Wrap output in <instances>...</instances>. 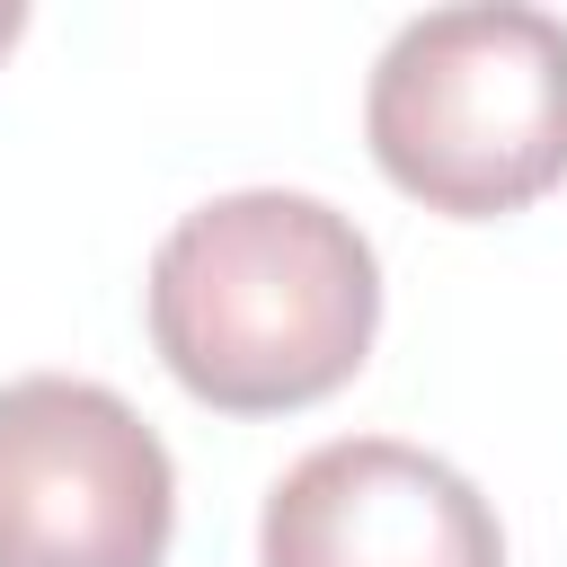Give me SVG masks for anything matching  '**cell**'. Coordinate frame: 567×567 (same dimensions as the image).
<instances>
[{
    "label": "cell",
    "mask_w": 567,
    "mask_h": 567,
    "mask_svg": "<svg viewBox=\"0 0 567 567\" xmlns=\"http://www.w3.org/2000/svg\"><path fill=\"white\" fill-rule=\"evenodd\" d=\"M257 567H505V532L443 452L337 434L266 487Z\"/></svg>",
    "instance_id": "obj_4"
},
{
    "label": "cell",
    "mask_w": 567,
    "mask_h": 567,
    "mask_svg": "<svg viewBox=\"0 0 567 567\" xmlns=\"http://www.w3.org/2000/svg\"><path fill=\"white\" fill-rule=\"evenodd\" d=\"M151 346L221 416H292L346 390L381 328V257L328 195L239 186L151 248Z\"/></svg>",
    "instance_id": "obj_1"
},
{
    "label": "cell",
    "mask_w": 567,
    "mask_h": 567,
    "mask_svg": "<svg viewBox=\"0 0 567 567\" xmlns=\"http://www.w3.org/2000/svg\"><path fill=\"white\" fill-rule=\"evenodd\" d=\"M18 27H27V9H18V0H0V53L18 44Z\"/></svg>",
    "instance_id": "obj_5"
},
{
    "label": "cell",
    "mask_w": 567,
    "mask_h": 567,
    "mask_svg": "<svg viewBox=\"0 0 567 567\" xmlns=\"http://www.w3.org/2000/svg\"><path fill=\"white\" fill-rule=\"evenodd\" d=\"M363 142L399 195L496 221L567 177V18L487 0L408 18L363 89Z\"/></svg>",
    "instance_id": "obj_2"
},
{
    "label": "cell",
    "mask_w": 567,
    "mask_h": 567,
    "mask_svg": "<svg viewBox=\"0 0 567 567\" xmlns=\"http://www.w3.org/2000/svg\"><path fill=\"white\" fill-rule=\"evenodd\" d=\"M177 532L168 443L80 372L0 381V567H159Z\"/></svg>",
    "instance_id": "obj_3"
}]
</instances>
